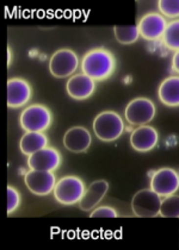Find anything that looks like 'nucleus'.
<instances>
[{
    "label": "nucleus",
    "instance_id": "23",
    "mask_svg": "<svg viewBox=\"0 0 179 250\" xmlns=\"http://www.w3.org/2000/svg\"><path fill=\"white\" fill-rule=\"evenodd\" d=\"M7 213H13L21 205V194L15 187L7 186Z\"/></svg>",
    "mask_w": 179,
    "mask_h": 250
},
{
    "label": "nucleus",
    "instance_id": "8",
    "mask_svg": "<svg viewBox=\"0 0 179 250\" xmlns=\"http://www.w3.org/2000/svg\"><path fill=\"white\" fill-rule=\"evenodd\" d=\"M179 187V175L173 168L164 167L156 170L151 178L149 188L156 192L159 197L164 198L175 194Z\"/></svg>",
    "mask_w": 179,
    "mask_h": 250
},
{
    "label": "nucleus",
    "instance_id": "13",
    "mask_svg": "<svg viewBox=\"0 0 179 250\" xmlns=\"http://www.w3.org/2000/svg\"><path fill=\"white\" fill-rule=\"evenodd\" d=\"M31 86L22 78H12L7 81V106L17 108L25 106L31 99Z\"/></svg>",
    "mask_w": 179,
    "mask_h": 250
},
{
    "label": "nucleus",
    "instance_id": "17",
    "mask_svg": "<svg viewBox=\"0 0 179 250\" xmlns=\"http://www.w3.org/2000/svg\"><path fill=\"white\" fill-rule=\"evenodd\" d=\"M158 96L165 106L177 107L179 105V78L177 75L166 78L160 83Z\"/></svg>",
    "mask_w": 179,
    "mask_h": 250
},
{
    "label": "nucleus",
    "instance_id": "3",
    "mask_svg": "<svg viewBox=\"0 0 179 250\" xmlns=\"http://www.w3.org/2000/svg\"><path fill=\"white\" fill-rule=\"evenodd\" d=\"M53 116L47 106L32 104L21 113L20 123L25 132H45L50 126Z\"/></svg>",
    "mask_w": 179,
    "mask_h": 250
},
{
    "label": "nucleus",
    "instance_id": "2",
    "mask_svg": "<svg viewBox=\"0 0 179 250\" xmlns=\"http://www.w3.org/2000/svg\"><path fill=\"white\" fill-rule=\"evenodd\" d=\"M94 135L103 142H113L118 140L124 131V122L115 111H103L94 118Z\"/></svg>",
    "mask_w": 179,
    "mask_h": 250
},
{
    "label": "nucleus",
    "instance_id": "10",
    "mask_svg": "<svg viewBox=\"0 0 179 250\" xmlns=\"http://www.w3.org/2000/svg\"><path fill=\"white\" fill-rule=\"evenodd\" d=\"M26 188L35 195H48L53 193L56 184L55 174L53 172H41L30 169L24 176Z\"/></svg>",
    "mask_w": 179,
    "mask_h": 250
},
{
    "label": "nucleus",
    "instance_id": "25",
    "mask_svg": "<svg viewBox=\"0 0 179 250\" xmlns=\"http://www.w3.org/2000/svg\"><path fill=\"white\" fill-rule=\"evenodd\" d=\"M172 66L173 68H175V70L179 69V51L177 50L175 53V56H173V60H172Z\"/></svg>",
    "mask_w": 179,
    "mask_h": 250
},
{
    "label": "nucleus",
    "instance_id": "24",
    "mask_svg": "<svg viewBox=\"0 0 179 250\" xmlns=\"http://www.w3.org/2000/svg\"><path fill=\"white\" fill-rule=\"evenodd\" d=\"M91 218H117L118 213L111 206H99L94 208L90 213Z\"/></svg>",
    "mask_w": 179,
    "mask_h": 250
},
{
    "label": "nucleus",
    "instance_id": "12",
    "mask_svg": "<svg viewBox=\"0 0 179 250\" xmlns=\"http://www.w3.org/2000/svg\"><path fill=\"white\" fill-rule=\"evenodd\" d=\"M159 142V134L151 125H140L130 134V146L139 153H147L156 148Z\"/></svg>",
    "mask_w": 179,
    "mask_h": 250
},
{
    "label": "nucleus",
    "instance_id": "16",
    "mask_svg": "<svg viewBox=\"0 0 179 250\" xmlns=\"http://www.w3.org/2000/svg\"><path fill=\"white\" fill-rule=\"evenodd\" d=\"M108 191H109V183L107 180H96L85 189L83 197L78 203V206L81 211H92L97 205L102 202L103 198L105 197Z\"/></svg>",
    "mask_w": 179,
    "mask_h": 250
},
{
    "label": "nucleus",
    "instance_id": "14",
    "mask_svg": "<svg viewBox=\"0 0 179 250\" xmlns=\"http://www.w3.org/2000/svg\"><path fill=\"white\" fill-rule=\"evenodd\" d=\"M92 136L89 129L84 126H73L64 136V146L70 153H85L91 146Z\"/></svg>",
    "mask_w": 179,
    "mask_h": 250
},
{
    "label": "nucleus",
    "instance_id": "21",
    "mask_svg": "<svg viewBox=\"0 0 179 250\" xmlns=\"http://www.w3.org/2000/svg\"><path fill=\"white\" fill-rule=\"evenodd\" d=\"M159 214L164 218H178L179 217V197L178 194H171L161 198Z\"/></svg>",
    "mask_w": 179,
    "mask_h": 250
},
{
    "label": "nucleus",
    "instance_id": "22",
    "mask_svg": "<svg viewBox=\"0 0 179 250\" xmlns=\"http://www.w3.org/2000/svg\"><path fill=\"white\" fill-rule=\"evenodd\" d=\"M158 9L162 17L177 20L179 16V1L178 0H159Z\"/></svg>",
    "mask_w": 179,
    "mask_h": 250
},
{
    "label": "nucleus",
    "instance_id": "20",
    "mask_svg": "<svg viewBox=\"0 0 179 250\" xmlns=\"http://www.w3.org/2000/svg\"><path fill=\"white\" fill-rule=\"evenodd\" d=\"M162 43L170 50L177 51L179 49V21L175 20L167 23L161 36Z\"/></svg>",
    "mask_w": 179,
    "mask_h": 250
},
{
    "label": "nucleus",
    "instance_id": "18",
    "mask_svg": "<svg viewBox=\"0 0 179 250\" xmlns=\"http://www.w3.org/2000/svg\"><path fill=\"white\" fill-rule=\"evenodd\" d=\"M48 146V137L45 132H25L21 138L20 149L22 154L29 155L36 153Z\"/></svg>",
    "mask_w": 179,
    "mask_h": 250
},
{
    "label": "nucleus",
    "instance_id": "4",
    "mask_svg": "<svg viewBox=\"0 0 179 250\" xmlns=\"http://www.w3.org/2000/svg\"><path fill=\"white\" fill-rule=\"evenodd\" d=\"M86 187L84 181L75 175H67L56 181L54 186V198L61 205H75L79 203Z\"/></svg>",
    "mask_w": 179,
    "mask_h": 250
},
{
    "label": "nucleus",
    "instance_id": "11",
    "mask_svg": "<svg viewBox=\"0 0 179 250\" xmlns=\"http://www.w3.org/2000/svg\"><path fill=\"white\" fill-rule=\"evenodd\" d=\"M167 25L166 18L160 13L149 12L141 18L136 25L140 37L146 41H158L161 39L165 28Z\"/></svg>",
    "mask_w": 179,
    "mask_h": 250
},
{
    "label": "nucleus",
    "instance_id": "5",
    "mask_svg": "<svg viewBox=\"0 0 179 250\" xmlns=\"http://www.w3.org/2000/svg\"><path fill=\"white\" fill-rule=\"evenodd\" d=\"M78 66H79V58L72 49H59L49 60L50 74L58 79L72 77Z\"/></svg>",
    "mask_w": 179,
    "mask_h": 250
},
{
    "label": "nucleus",
    "instance_id": "6",
    "mask_svg": "<svg viewBox=\"0 0 179 250\" xmlns=\"http://www.w3.org/2000/svg\"><path fill=\"white\" fill-rule=\"evenodd\" d=\"M157 108L151 99L139 97L133 99L127 105L124 111V118L130 125H147L156 117Z\"/></svg>",
    "mask_w": 179,
    "mask_h": 250
},
{
    "label": "nucleus",
    "instance_id": "7",
    "mask_svg": "<svg viewBox=\"0 0 179 250\" xmlns=\"http://www.w3.org/2000/svg\"><path fill=\"white\" fill-rule=\"evenodd\" d=\"M161 197L151 188L137 191L132 199V211L139 218H153L159 216Z\"/></svg>",
    "mask_w": 179,
    "mask_h": 250
},
{
    "label": "nucleus",
    "instance_id": "15",
    "mask_svg": "<svg viewBox=\"0 0 179 250\" xmlns=\"http://www.w3.org/2000/svg\"><path fill=\"white\" fill-rule=\"evenodd\" d=\"M67 94L75 100L89 99L96 91V81L85 74H74L66 83Z\"/></svg>",
    "mask_w": 179,
    "mask_h": 250
},
{
    "label": "nucleus",
    "instance_id": "1",
    "mask_svg": "<svg viewBox=\"0 0 179 250\" xmlns=\"http://www.w3.org/2000/svg\"><path fill=\"white\" fill-rule=\"evenodd\" d=\"M80 67L86 77L94 81H103L115 73L116 59L108 49L94 48L84 55Z\"/></svg>",
    "mask_w": 179,
    "mask_h": 250
},
{
    "label": "nucleus",
    "instance_id": "9",
    "mask_svg": "<svg viewBox=\"0 0 179 250\" xmlns=\"http://www.w3.org/2000/svg\"><path fill=\"white\" fill-rule=\"evenodd\" d=\"M61 154L53 146H45L36 153L29 155L28 166L32 170L41 172H54L61 165Z\"/></svg>",
    "mask_w": 179,
    "mask_h": 250
},
{
    "label": "nucleus",
    "instance_id": "19",
    "mask_svg": "<svg viewBox=\"0 0 179 250\" xmlns=\"http://www.w3.org/2000/svg\"><path fill=\"white\" fill-rule=\"evenodd\" d=\"M113 35L119 44H133L140 39L139 30L136 25H115Z\"/></svg>",
    "mask_w": 179,
    "mask_h": 250
}]
</instances>
